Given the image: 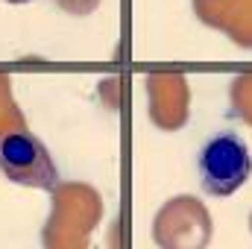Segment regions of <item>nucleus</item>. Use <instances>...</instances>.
Masks as SVG:
<instances>
[{
  "label": "nucleus",
  "instance_id": "f257e3e1",
  "mask_svg": "<svg viewBox=\"0 0 252 249\" xmlns=\"http://www.w3.org/2000/svg\"><path fill=\"white\" fill-rule=\"evenodd\" d=\"M252 173V156L247 144L232 135H214L202 153H199V176H202V187L214 196H229L250 179Z\"/></svg>",
  "mask_w": 252,
  "mask_h": 249
},
{
  "label": "nucleus",
  "instance_id": "7ed1b4c3",
  "mask_svg": "<svg viewBox=\"0 0 252 249\" xmlns=\"http://www.w3.org/2000/svg\"><path fill=\"white\" fill-rule=\"evenodd\" d=\"M6 3H27V0H6Z\"/></svg>",
  "mask_w": 252,
  "mask_h": 249
},
{
  "label": "nucleus",
  "instance_id": "f03ea898",
  "mask_svg": "<svg viewBox=\"0 0 252 249\" xmlns=\"http://www.w3.org/2000/svg\"><path fill=\"white\" fill-rule=\"evenodd\" d=\"M0 170L9 182L50 190L59 182V170L47 147L30 132H9L0 138Z\"/></svg>",
  "mask_w": 252,
  "mask_h": 249
}]
</instances>
